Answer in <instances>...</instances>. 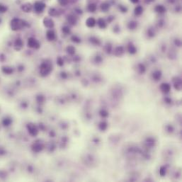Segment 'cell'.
Segmentation results:
<instances>
[{"mask_svg":"<svg viewBox=\"0 0 182 182\" xmlns=\"http://www.w3.org/2000/svg\"><path fill=\"white\" fill-rule=\"evenodd\" d=\"M155 0H144V2L146 4H150L153 3Z\"/></svg>","mask_w":182,"mask_h":182,"instance_id":"51","label":"cell"},{"mask_svg":"<svg viewBox=\"0 0 182 182\" xmlns=\"http://www.w3.org/2000/svg\"><path fill=\"white\" fill-rule=\"evenodd\" d=\"M27 45H28V47H29L30 48L36 49V50L39 49L41 47V44L38 42V41L33 37H30L28 39Z\"/></svg>","mask_w":182,"mask_h":182,"instance_id":"4","label":"cell"},{"mask_svg":"<svg viewBox=\"0 0 182 182\" xmlns=\"http://www.w3.org/2000/svg\"><path fill=\"white\" fill-rule=\"evenodd\" d=\"M174 86L176 90L180 91L182 89V79L179 77H176L173 79Z\"/></svg>","mask_w":182,"mask_h":182,"instance_id":"16","label":"cell"},{"mask_svg":"<svg viewBox=\"0 0 182 182\" xmlns=\"http://www.w3.org/2000/svg\"><path fill=\"white\" fill-rule=\"evenodd\" d=\"M33 12L36 14H41L44 12L45 9L46 8V4L41 1H37L33 4Z\"/></svg>","mask_w":182,"mask_h":182,"instance_id":"3","label":"cell"},{"mask_svg":"<svg viewBox=\"0 0 182 182\" xmlns=\"http://www.w3.org/2000/svg\"><path fill=\"white\" fill-rule=\"evenodd\" d=\"M27 129H28V131L29 134H30V135L33 136V137L37 136L38 133H39L38 128L33 123H28L27 125Z\"/></svg>","mask_w":182,"mask_h":182,"instance_id":"6","label":"cell"},{"mask_svg":"<svg viewBox=\"0 0 182 182\" xmlns=\"http://www.w3.org/2000/svg\"><path fill=\"white\" fill-rule=\"evenodd\" d=\"M113 31L115 33H119L121 32V28H120V26L118 24H115L113 28Z\"/></svg>","mask_w":182,"mask_h":182,"instance_id":"44","label":"cell"},{"mask_svg":"<svg viewBox=\"0 0 182 182\" xmlns=\"http://www.w3.org/2000/svg\"><path fill=\"white\" fill-rule=\"evenodd\" d=\"M85 24L86 26V27L89 28H94L97 26V19L94 17H89L86 18V21H85Z\"/></svg>","mask_w":182,"mask_h":182,"instance_id":"8","label":"cell"},{"mask_svg":"<svg viewBox=\"0 0 182 182\" xmlns=\"http://www.w3.org/2000/svg\"><path fill=\"white\" fill-rule=\"evenodd\" d=\"M154 12L156 13H157L158 14H164L167 12V8L166 6L162 5V4H157L154 6Z\"/></svg>","mask_w":182,"mask_h":182,"instance_id":"13","label":"cell"},{"mask_svg":"<svg viewBox=\"0 0 182 182\" xmlns=\"http://www.w3.org/2000/svg\"><path fill=\"white\" fill-rule=\"evenodd\" d=\"M138 25H139L138 21H137L135 20H131L127 24V28L129 30H134L138 28Z\"/></svg>","mask_w":182,"mask_h":182,"instance_id":"15","label":"cell"},{"mask_svg":"<svg viewBox=\"0 0 182 182\" xmlns=\"http://www.w3.org/2000/svg\"><path fill=\"white\" fill-rule=\"evenodd\" d=\"M147 70L146 69V66L143 64V63H139L137 65V72L140 74H145Z\"/></svg>","mask_w":182,"mask_h":182,"instance_id":"27","label":"cell"},{"mask_svg":"<svg viewBox=\"0 0 182 182\" xmlns=\"http://www.w3.org/2000/svg\"><path fill=\"white\" fill-rule=\"evenodd\" d=\"M57 1L61 6H66L70 3V0H57Z\"/></svg>","mask_w":182,"mask_h":182,"instance_id":"37","label":"cell"},{"mask_svg":"<svg viewBox=\"0 0 182 182\" xmlns=\"http://www.w3.org/2000/svg\"><path fill=\"white\" fill-rule=\"evenodd\" d=\"M36 101L38 103H43L44 101H45V97L43 96H42V95H39V96H38L36 97Z\"/></svg>","mask_w":182,"mask_h":182,"instance_id":"43","label":"cell"},{"mask_svg":"<svg viewBox=\"0 0 182 182\" xmlns=\"http://www.w3.org/2000/svg\"><path fill=\"white\" fill-rule=\"evenodd\" d=\"M127 50L128 53L130 55H135L137 53V48L132 42H130L127 44Z\"/></svg>","mask_w":182,"mask_h":182,"instance_id":"17","label":"cell"},{"mask_svg":"<svg viewBox=\"0 0 182 182\" xmlns=\"http://www.w3.org/2000/svg\"><path fill=\"white\" fill-rule=\"evenodd\" d=\"M103 57L102 56L100 55H95L94 57V62L97 64V65H98V64H101L103 62Z\"/></svg>","mask_w":182,"mask_h":182,"instance_id":"32","label":"cell"},{"mask_svg":"<svg viewBox=\"0 0 182 182\" xmlns=\"http://www.w3.org/2000/svg\"><path fill=\"white\" fill-rule=\"evenodd\" d=\"M97 25L98 27L101 29H105L108 26V23L106 20L103 18H98L97 20Z\"/></svg>","mask_w":182,"mask_h":182,"instance_id":"9","label":"cell"},{"mask_svg":"<svg viewBox=\"0 0 182 182\" xmlns=\"http://www.w3.org/2000/svg\"><path fill=\"white\" fill-rule=\"evenodd\" d=\"M93 1H94V0H93Z\"/></svg>","mask_w":182,"mask_h":182,"instance_id":"57","label":"cell"},{"mask_svg":"<svg viewBox=\"0 0 182 182\" xmlns=\"http://www.w3.org/2000/svg\"><path fill=\"white\" fill-rule=\"evenodd\" d=\"M7 11H8V7L6 5L0 3V14H4Z\"/></svg>","mask_w":182,"mask_h":182,"instance_id":"36","label":"cell"},{"mask_svg":"<svg viewBox=\"0 0 182 182\" xmlns=\"http://www.w3.org/2000/svg\"><path fill=\"white\" fill-rule=\"evenodd\" d=\"M42 23H43L44 26L48 29H52L55 26V22L50 16H45L43 18Z\"/></svg>","mask_w":182,"mask_h":182,"instance_id":"5","label":"cell"},{"mask_svg":"<svg viewBox=\"0 0 182 182\" xmlns=\"http://www.w3.org/2000/svg\"><path fill=\"white\" fill-rule=\"evenodd\" d=\"M114 19H115V16H114L110 15V16H109L107 17V18H106V21H107L108 24H111V23L114 21Z\"/></svg>","mask_w":182,"mask_h":182,"instance_id":"45","label":"cell"},{"mask_svg":"<svg viewBox=\"0 0 182 182\" xmlns=\"http://www.w3.org/2000/svg\"><path fill=\"white\" fill-rule=\"evenodd\" d=\"M166 168L164 167H160V169H159V174L161 176H165L166 174Z\"/></svg>","mask_w":182,"mask_h":182,"instance_id":"46","label":"cell"},{"mask_svg":"<svg viewBox=\"0 0 182 182\" xmlns=\"http://www.w3.org/2000/svg\"><path fill=\"white\" fill-rule=\"evenodd\" d=\"M146 35H147V37L150 39L151 38H154L155 36H156V30H155V28H154L153 27H150L147 29V31H146Z\"/></svg>","mask_w":182,"mask_h":182,"instance_id":"20","label":"cell"},{"mask_svg":"<svg viewBox=\"0 0 182 182\" xmlns=\"http://www.w3.org/2000/svg\"><path fill=\"white\" fill-rule=\"evenodd\" d=\"M67 23L71 26H75L77 24V17L74 14H70L67 17Z\"/></svg>","mask_w":182,"mask_h":182,"instance_id":"12","label":"cell"},{"mask_svg":"<svg viewBox=\"0 0 182 182\" xmlns=\"http://www.w3.org/2000/svg\"><path fill=\"white\" fill-rule=\"evenodd\" d=\"M111 5L109 2L105 1H103L100 4V10H101V12H108L110 10V9H111Z\"/></svg>","mask_w":182,"mask_h":182,"instance_id":"10","label":"cell"},{"mask_svg":"<svg viewBox=\"0 0 182 182\" xmlns=\"http://www.w3.org/2000/svg\"><path fill=\"white\" fill-rule=\"evenodd\" d=\"M53 66L51 63L48 61L42 62L40 65V74L41 77H47L52 72Z\"/></svg>","mask_w":182,"mask_h":182,"instance_id":"2","label":"cell"},{"mask_svg":"<svg viewBox=\"0 0 182 182\" xmlns=\"http://www.w3.org/2000/svg\"><path fill=\"white\" fill-rule=\"evenodd\" d=\"M21 10L25 13H30L33 10V4H30V3H28V2L22 4V6H21Z\"/></svg>","mask_w":182,"mask_h":182,"instance_id":"11","label":"cell"},{"mask_svg":"<svg viewBox=\"0 0 182 182\" xmlns=\"http://www.w3.org/2000/svg\"><path fill=\"white\" fill-rule=\"evenodd\" d=\"M78 0H70V2H72V3H75L77 2Z\"/></svg>","mask_w":182,"mask_h":182,"instance_id":"56","label":"cell"},{"mask_svg":"<svg viewBox=\"0 0 182 182\" xmlns=\"http://www.w3.org/2000/svg\"><path fill=\"white\" fill-rule=\"evenodd\" d=\"M174 127L172 126H171V125H169V126H167V130L169 132V133H172L173 131H174Z\"/></svg>","mask_w":182,"mask_h":182,"instance_id":"49","label":"cell"},{"mask_svg":"<svg viewBox=\"0 0 182 182\" xmlns=\"http://www.w3.org/2000/svg\"><path fill=\"white\" fill-rule=\"evenodd\" d=\"M10 26H11L12 30L14 31H17V30L22 29L24 27H28V23L26 22L24 20L18 18H14L11 21Z\"/></svg>","mask_w":182,"mask_h":182,"instance_id":"1","label":"cell"},{"mask_svg":"<svg viewBox=\"0 0 182 182\" xmlns=\"http://www.w3.org/2000/svg\"><path fill=\"white\" fill-rule=\"evenodd\" d=\"M48 15L50 17H57L58 16L60 15V12H59L58 9H55V8H50L48 10Z\"/></svg>","mask_w":182,"mask_h":182,"instance_id":"22","label":"cell"},{"mask_svg":"<svg viewBox=\"0 0 182 182\" xmlns=\"http://www.w3.org/2000/svg\"><path fill=\"white\" fill-rule=\"evenodd\" d=\"M44 148V146L41 142H35L32 145V150L36 153L41 152Z\"/></svg>","mask_w":182,"mask_h":182,"instance_id":"14","label":"cell"},{"mask_svg":"<svg viewBox=\"0 0 182 182\" xmlns=\"http://www.w3.org/2000/svg\"><path fill=\"white\" fill-rule=\"evenodd\" d=\"M182 11V7L180 5H176L175 6V12H180Z\"/></svg>","mask_w":182,"mask_h":182,"instance_id":"50","label":"cell"},{"mask_svg":"<svg viewBox=\"0 0 182 182\" xmlns=\"http://www.w3.org/2000/svg\"><path fill=\"white\" fill-rule=\"evenodd\" d=\"M144 12V8L142 5H137L134 8L133 13L135 16H140Z\"/></svg>","mask_w":182,"mask_h":182,"instance_id":"18","label":"cell"},{"mask_svg":"<svg viewBox=\"0 0 182 182\" xmlns=\"http://www.w3.org/2000/svg\"><path fill=\"white\" fill-rule=\"evenodd\" d=\"M57 64L60 67H62L64 65V60L62 59V57H58L57 58Z\"/></svg>","mask_w":182,"mask_h":182,"instance_id":"42","label":"cell"},{"mask_svg":"<svg viewBox=\"0 0 182 182\" xmlns=\"http://www.w3.org/2000/svg\"><path fill=\"white\" fill-rule=\"evenodd\" d=\"M1 71L4 73V74H12L13 72H14V70H13L12 67H8V66H4V67H2V68H1Z\"/></svg>","mask_w":182,"mask_h":182,"instance_id":"31","label":"cell"},{"mask_svg":"<svg viewBox=\"0 0 182 182\" xmlns=\"http://www.w3.org/2000/svg\"><path fill=\"white\" fill-rule=\"evenodd\" d=\"M164 101L167 103H171V99L169 97H166L164 98Z\"/></svg>","mask_w":182,"mask_h":182,"instance_id":"52","label":"cell"},{"mask_svg":"<svg viewBox=\"0 0 182 182\" xmlns=\"http://www.w3.org/2000/svg\"><path fill=\"white\" fill-rule=\"evenodd\" d=\"M113 45L111 42H106L103 46V50L106 54H111L113 53Z\"/></svg>","mask_w":182,"mask_h":182,"instance_id":"25","label":"cell"},{"mask_svg":"<svg viewBox=\"0 0 182 182\" xmlns=\"http://www.w3.org/2000/svg\"><path fill=\"white\" fill-rule=\"evenodd\" d=\"M113 55L115 57H122L125 54V49L123 46H117L113 50Z\"/></svg>","mask_w":182,"mask_h":182,"instance_id":"7","label":"cell"},{"mask_svg":"<svg viewBox=\"0 0 182 182\" xmlns=\"http://www.w3.org/2000/svg\"><path fill=\"white\" fill-rule=\"evenodd\" d=\"M162 76V72L161 70H155L154 72H153L152 74V79L154 81H159L160 80L161 77Z\"/></svg>","mask_w":182,"mask_h":182,"instance_id":"26","label":"cell"},{"mask_svg":"<svg viewBox=\"0 0 182 182\" xmlns=\"http://www.w3.org/2000/svg\"><path fill=\"white\" fill-rule=\"evenodd\" d=\"M145 143L148 147H154L155 145V140L152 138H148L146 139Z\"/></svg>","mask_w":182,"mask_h":182,"instance_id":"33","label":"cell"},{"mask_svg":"<svg viewBox=\"0 0 182 182\" xmlns=\"http://www.w3.org/2000/svg\"><path fill=\"white\" fill-rule=\"evenodd\" d=\"M74 13H75L76 14H77V15H82V14H83V11H82V9H80L79 7H77V8H75V9H74Z\"/></svg>","mask_w":182,"mask_h":182,"instance_id":"48","label":"cell"},{"mask_svg":"<svg viewBox=\"0 0 182 182\" xmlns=\"http://www.w3.org/2000/svg\"><path fill=\"white\" fill-rule=\"evenodd\" d=\"M66 52H67V53L68 55L72 56V55H74L75 53H76V49H75V48L73 45H68L67 48H66Z\"/></svg>","mask_w":182,"mask_h":182,"instance_id":"29","label":"cell"},{"mask_svg":"<svg viewBox=\"0 0 182 182\" xmlns=\"http://www.w3.org/2000/svg\"><path fill=\"white\" fill-rule=\"evenodd\" d=\"M55 33L53 29H49L46 32V38L48 41H53L55 39Z\"/></svg>","mask_w":182,"mask_h":182,"instance_id":"21","label":"cell"},{"mask_svg":"<svg viewBox=\"0 0 182 182\" xmlns=\"http://www.w3.org/2000/svg\"><path fill=\"white\" fill-rule=\"evenodd\" d=\"M86 9L89 12L95 13L97 10V4L94 2H90L86 7Z\"/></svg>","mask_w":182,"mask_h":182,"instance_id":"24","label":"cell"},{"mask_svg":"<svg viewBox=\"0 0 182 182\" xmlns=\"http://www.w3.org/2000/svg\"><path fill=\"white\" fill-rule=\"evenodd\" d=\"M108 127V124H107V123L105 121H102L100 123H99V125H98V128L101 130H106V128Z\"/></svg>","mask_w":182,"mask_h":182,"instance_id":"34","label":"cell"},{"mask_svg":"<svg viewBox=\"0 0 182 182\" xmlns=\"http://www.w3.org/2000/svg\"><path fill=\"white\" fill-rule=\"evenodd\" d=\"M71 39H72V41L74 42V43H80L81 41H82V40H81V38H79V36H76V35H74L72 36L71 38Z\"/></svg>","mask_w":182,"mask_h":182,"instance_id":"39","label":"cell"},{"mask_svg":"<svg viewBox=\"0 0 182 182\" xmlns=\"http://www.w3.org/2000/svg\"><path fill=\"white\" fill-rule=\"evenodd\" d=\"M176 0H167V1L169 3V4H174L176 3Z\"/></svg>","mask_w":182,"mask_h":182,"instance_id":"55","label":"cell"},{"mask_svg":"<svg viewBox=\"0 0 182 182\" xmlns=\"http://www.w3.org/2000/svg\"><path fill=\"white\" fill-rule=\"evenodd\" d=\"M99 115H101L102 118H106L109 116V112L105 109H101L99 112Z\"/></svg>","mask_w":182,"mask_h":182,"instance_id":"40","label":"cell"},{"mask_svg":"<svg viewBox=\"0 0 182 182\" xmlns=\"http://www.w3.org/2000/svg\"><path fill=\"white\" fill-rule=\"evenodd\" d=\"M118 9L119 10V12L122 14H126L128 12V8L124 4H118Z\"/></svg>","mask_w":182,"mask_h":182,"instance_id":"30","label":"cell"},{"mask_svg":"<svg viewBox=\"0 0 182 182\" xmlns=\"http://www.w3.org/2000/svg\"><path fill=\"white\" fill-rule=\"evenodd\" d=\"M23 46H24V42L22 41V40L21 38H17L14 42V47L16 50H20L23 48Z\"/></svg>","mask_w":182,"mask_h":182,"instance_id":"28","label":"cell"},{"mask_svg":"<svg viewBox=\"0 0 182 182\" xmlns=\"http://www.w3.org/2000/svg\"><path fill=\"white\" fill-rule=\"evenodd\" d=\"M159 89L162 91V92H163L164 94H167L171 90V86L168 83H162L160 85Z\"/></svg>","mask_w":182,"mask_h":182,"instance_id":"23","label":"cell"},{"mask_svg":"<svg viewBox=\"0 0 182 182\" xmlns=\"http://www.w3.org/2000/svg\"><path fill=\"white\" fill-rule=\"evenodd\" d=\"M12 123V119H11V118H4V119L3 120V121H2V123H3V125H4V126H10Z\"/></svg>","mask_w":182,"mask_h":182,"instance_id":"35","label":"cell"},{"mask_svg":"<svg viewBox=\"0 0 182 182\" xmlns=\"http://www.w3.org/2000/svg\"><path fill=\"white\" fill-rule=\"evenodd\" d=\"M61 77H62L63 79H66L67 77V74L65 72H62L61 73Z\"/></svg>","mask_w":182,"mask_h":182,"instance_id":"54","label":"cell"},{"mask_svg":"<svg viewBox=\"0 0 182 182\" xmlns=\"http://www.w3.org/2000/svg\"><path fill=\"white\" fill-rule=\"evenodd\" d=\"M89 41L91 44L94 45V46H100L101 45V40L96 36H91L89 37Z\"/></svg>","mask_w":182,"mask_h":182,"instance_id":"19","label":"cell"},{"mask_svg":"<svg viewBox=\"0 0 182 182\" xmlns=\"http://www.w3.org/2000/svg\"><path fill=\"white\" fill-rule=\"evenodd\" d=\"M174 45L177 46V47H181L182 46V41L179 38H176L174 41Z\"/></svg>","mask_w":182,"mask_h":182,"instance_id":"47","label":"cell"},{"mask_svg":"<svg viewBox=\"0 0 182 182\" xmlns=\"http://www.w3.org/2000/svg\"><path fill=\"white\" fill-rule=\"evenodd\" d=\"M130 1L132 4H137L139 3L140 0H130Z\"/></svg>","mask_w":182,"mask_h":182,"instance_id":"53","label":"cell"},{"mask_svg":"<svg viewBox=\"0 0 182 182\" xmlns=\"http://www.w3.org/2000/svg\"><path fill=\"white\" fill-rule=\"evenodd\" d=\"M165 24V21H164V20L163 18H160V19H159L157 21V28H162L163 26Z\"/></svg>","mask_w":182,"mask_h":182,"instance_id":"41","label":"cell"},{"mask_svg":"<svg viewBox=\"0 0 182 182\" xmlns=\"http://www.w3.org/2000/svg\"><path fill=\"white\" fill-rule=\"evenodd\" d=\"M62 33H63L64 34H65V35H69V34L71 33V30H70V27H68L67 26L62 27Z\"/></svg>","mask_w":182,"mask_h":182,"instance_id":"38","label":"cell"}]
</instances>
